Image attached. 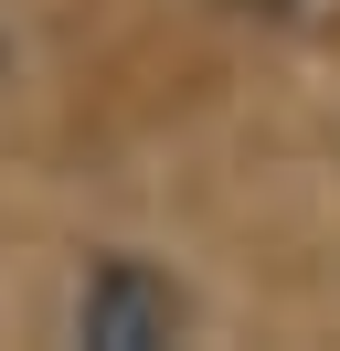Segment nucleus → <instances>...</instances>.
I'll use <instances>...</instances> for the list:
<instances>
[{"label":"nucleus","mask_w":340,"mask_h":351,"mask_svg":"<svg viewBox=\"0 0 340 351\" xmlns=\"http://www.w3.org/2000/svg\"><path fill=\"white\" fill-rule=\"evenodd\" d=\"M181 330V298H170V277H149L138 256H106L96 277H85V298H75V341H96V351H149V341H170Z\"/></svg>","instance_id":"f257e3e1"}]
</instances>
